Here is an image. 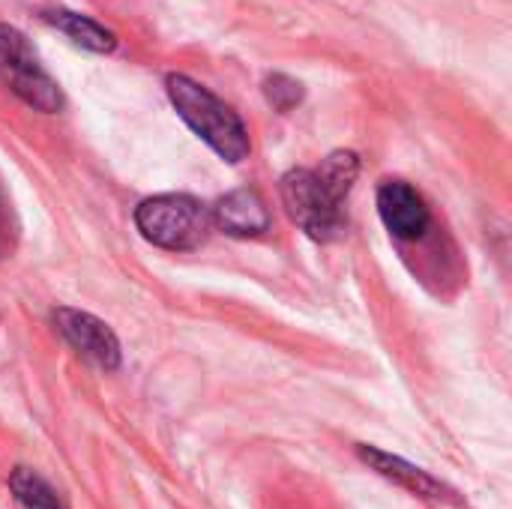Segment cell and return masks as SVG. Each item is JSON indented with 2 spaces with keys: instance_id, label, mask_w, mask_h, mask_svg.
<instances>
[{
  "instance_id": "cell-1",
  "label": "cell",
  "mask_w": 512,
  "mask_h": 509,
  "mask_svg": "<svg viewBox=\"0 0 512 509\" xmlns=\"http://www.w3.org/2000/svg\"><path fill=\"white\" fill-rule=\"evenodd\" d=\"M168 99L177 117L225 162L237 165L249 156V129L243 117L222 102L210 87L198 84L189 75H168Z\"/></svg>"
},
{
  "instance_id": "cell-2",
  "label": "cell",
  "mask_w": 512,
  "mask_h": 509,
  "mask_svg": "<svg viewBox=\"0 0 512 509\" xmlns=\"http://www.w3.org/2000/svg\"><path fill=\"white\" fill-rule=\"evenodd\" d=\"M135 228L141 231L147 243L159 249L189 252L207 240L213 219H210V210L198 198L168 192V195L144 198L135 207Z\"/></svg>"
},
{
  "instance_id": "cell-3",
  "label": "cell",
  "mask_w": 512,
  "mask_h": 509,
  "mask_svg": "<svg viewBox=\"0 0 512 509\" xmlns=\"http://www.w3.org/2000/svg\"><path fill=\"white\" fill-rule=\"evenodd\" d=\"M0 81L30 108L42 114H57L63 108V90L42 66L30 39L12 27L0 24Z\"/></svg>"
},
{
  "instance_id": "cell-4",
  "label": "cell",
  "mask_w": 512,
  "mask_h": 509,
  "mask_svg": "<svg viewBox=\"0 0 512 509\" xmlns=\"http://www.w3.org/2000/svg\"><path fill=\"white\" fill-rule=\"evenodd\" d=\"M282 204L288 216L318 243H330L345 231L342 201H336L318 180L315 168H291L282 183Z\"/></svg>"
},
{
  "instance_id": "cell-5",
  "label": "cell",
  "mask_w": 512,
  "mask_h": 509,
  "mask_svg": "<svg viewBox=\"0 0 512 509\" xmlns=\"http://www.w3.org/2000/svg\"><path fill=\"white\" fill-rule=\"evenodd\" d=\"M51 321L57 327V333L69 342L72 351H78L84 360H90L93 366L114 372L120 366V342L114 336V330L99 321L90 312L72 309V306H60L51 312Z\"/></svg>"
},
{
  "instance_id": "cell-6",
  "label": "cell",
  "mask_w": 512,
  "mask_h": 509,
  "mask_svg": "<svg viewBox=\"0 0 512 509\" xmlns=\"http://www.w3.org/2000/svg\"><path fill=\"white\" fill-rule=\"evenodd\" d=\"M378 216L396 240H420L432 225L426 198L405 180H384L378 186Z\"/></svg>"
},
{
  "instance_id": "cell-7",
  "label": "cell",
  "mask_w": 512,
  "mask_h": 509,
  "mask_svg": "<svg viewBox=\"0 0 512 509\" xmlns=\"http://www.w3.org/2000/svg\"><path fill=\"white\" fill-rule=\"evenodd\" d=\"M357 456H360V462H366L375 474H381L384 480H390V483L408 489V492L417 495V498L453 501V504H459L456 492H453L447 483H441V480L432 477L429 471H423V468H417V465H411V462H405V459H399V456H393V453H384V450L369 447V444H357Z\"/></svg>"
},
{
  "instance_id": "cell-8",
  "label": "cell",
  "mask_w": 512,
  "mask_h": 509,
  "mask_svg": "<svg viewBox=\"0 0 512 509\" xmlns=\"http://www.w3.org/2000/svg\"><path fill=\"white\" fill-rule=\"evenodd\" d=\"M210 219L228 237H261L270 231V210L255 189H234L216 201Z\"/></svg>"
},
{
  "instance_id": "cell-9",
  "label": "cell",
  "mask_w": 512,
  "mask_h": 509,
  "mask_svg": "<svg viewBox=\"0 0 512 509\" xmlns=\"http://www.w3.org/2000/svg\"><path fill=\"white\" fill-rule=\"evenodd\" d=\"M42 21L57 27L63 36H69L78 48L84 51H93V54H111L117 48V36L93 21L90 15H81V12H72V9H45L42 12Z\"/></svg>"
},
{
  "instance_id": "cell-10",
  "label": "cell",
  "mask_w": 512,
  "mask_h": 509,
  "mask_svg": "<svg viewBox=\"0 0 512 509\" xmlns=\"http://www.w3.org/2000/svg\"><path fill=\"white\" fill-rule=\"evenodd\" d=\"M9 492L24 509H69L60 492L30 468H15L9 474Z\"/></svg>"
},
{
  "instance_id": "cell-11",
  "label": "cell",
  "mask_w": 512,
  "mask_h": 509,
  "mask_svg": "<svg viewBox=\"0 0 512 509\" xmlns=\"http://www.w3.org/2000/svg\"><path fill=\"white\" fill-rule=\"evenodd\" d=\"M315 174H318V180L327 186V192H330L336 201L345 204L348 192H351L354 183H357L360 159H357V153H351V150H336V153H330V156L315 168Z\"/></svg>"
},
{
  "instance_id": "cell-12",
  "label": "cell",
  "mask_w": 512,
  "mask_h": 509,
  "mask_svg": "<svg viewBox=\"0 0 512 509\" xmlns=\"http://www.w3.org/2000/svg\"><path fill=\"white\" fill-rule=\"evenodd\" d=\"M303 96H306V87L297 78L285 75V72H273V75L264 78V99L282 114L294 111L303 102Z\"/></svg>"
}]
</instances>
